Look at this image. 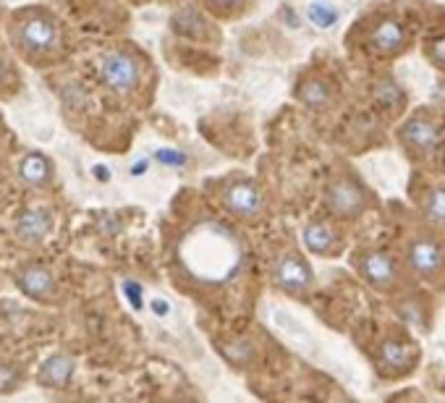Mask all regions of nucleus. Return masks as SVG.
<instances>
[{
  "label": "nucleus",
  "instance_id": "nucleus-1",
  "mask_svg": "<svg viewBox=\"0 0 445 403\" xmlns=\"http://www.w3.org/2000/svg\"><path fill=\"white\" fill-rule=\"evenodd\" d=\"M222 202L238 218H254L262 212V194L249 181H236L222 192Z\"/></svg>",
  "mask_w": 445,
  "mask_h": 403
},
{
  "label": "nucleus",
  "instance_id": "nucleus-2",
  "mask_svg": "<svg viewBox=\"0 0 445 403\" xmlns=\"http://www.w3.org/2000/svg\"><path fill=\"white\" fill-rule=\"evenodd\" d=\"M327 205L341 218H354L356 212L364 207V194L351 179H338L327 189Z\"/></svg>",
  "mask_w": 445,
  "mask_h": 403
},
{
  "label": "nucleus",
  "instance_id": "nucleus-3",
  "mask_svg": "<svg viewBox=\"0 0 445 403\" xmlns=\"http://www.w3.org/2000/svg\"><path fill=\"white\" fill-rule=\"evenodd\" d=\"M272 275H275V283L285 288V291H291V294H301L312 283V270L307 268V262H301V259L291 257V254H285V257L278 259Z\"/></svg>",
  "mask_w": 445,
  "mask_h": 403
},
{
  "label": "nucleus",
  "instance_id": "nucleus-4",
  "mask_svg": "<svg viewBox=\"0 0 445 403\" xmlns=\"http://www.w3.org/2000/svg\"><path fill=\"white\" fill-rule=\"evenodd\" d=\"M103 79L116 87V90H131L134 84L139 81V68L129 55L123 53H110L103 60Z\"/></svg>",
  "mask_w": 445,
  "mask_h": 403
},
{
  "label": "nucleus",
  "instance_id": "nucleus-5",
  "mask_svg": "<svg viewBox=\"0 0 445 403\" xmlns=\"http://www.w3.org/2000/svg\"><path fill=\"white\" fill-rule=\"evenodd\" d=\"M409 265L419 278H435L443 268V252L435 241H414L409 249Z\"/></svg>",
  "mask_w": 445,
  "mask_h": 403
},
{
  "label": "nucleus",
  "instance_id": "nucleus-6",
  "mask_svg": "<svg viewBox=\"0 0 445 403\" xmlns=\"http://www.w3.org/2000/svg\"><path fill=\"white\" fill-rule=\"evenodd\" d=\"M361 272L367 278V283L374 288H390L396 283V265L393 259L383 252H370L361 259Z\"/></svg>",
  "mask_w": 445,
  "mask_h": 403
},
{
  "label": "nucleus",
  "instance_id": "nucleus-7",
  "mask_svg": "<svg viewBox=\"0 0 445 403\" xmlns=\"http://www.w3.org/2000/svg\"><path fill=\"white\" fill-rule=\"evenodd\" d=\"M403 40H406V34H403V27H400L398 21H393V18H385V21H380L370 34V45L372 50H377V53H396L403 47Z\"/></svg>",
  "mask_w": 445,
  "mask_h": 403
},
{
  "label": "nucleus",
  "instance_id": "nucleus-8",
  "mask_svg": "<svg viewBox=\"0 0 445 403\" xmlns=\"http://www.w3.org/2000/svg\"><path fill=\"white\" fill-rule=\"evenodd\" d=\"M437 136H440L437 134V126L427 118H414L403 126V142L419 152L432 150L437 144Z\"/></svg>",
  "mask_w": 445,
  "mask_h": 403
},
{
  "label": "nucleus",
  "instance_id": "nucleus-9",
  "mask_svg": "<svg viewBox=\"0 0 445 403\" xmlns=\"http://www.w3.org/2000/svg\"><path fill=\"white\" fill-rule=\"evenodd\" d=\"M21 42L27 47H34V50H47L55 42V29H53V24L40 21V18L27 21L21 29Z\"/></svg>",
  "mask_w": 445,
  "mask_h": 403
},
{
  "label": "nucleus",
  "instance_id": "nucleus-10",
  "mask_svg": "<svg viewBox=\"0 0 445 403\" xmlns=\"http://www.w3.org/2000/svg\"><path fill=\"white\" fill-rule=\"evenodd\" d=\"M380 364L387 367V369H393V372H400V369H406L409 364H411V348L403 343H396V341H385V343L380 346Z\"/></svg>",
  "mask_w": 445,
  "mask_h": 403
},
{
  "label": "nucleus",
  "instance_id": "nucleus-11",
  "mask_svg": "<svg viewBox=\"0 0 445 403\" xmlns=\"http://www.w3.org/2000/svg\"><path fill=\"white\" fill-rule=\"evenodd\" d=\"M21 288L29 294V296H50V291H53V278H50V272H44L40 268H29L21 272Z\"/></svg>",
  "mask_w": 445,
  "mask_h": 403
},
{
  "label": "nucleus",
  "instance_id": "nucleus-12",
  "mask_svg": "<svg viewBox=\"0 0 445 403\" xmlns=\"http://www.w3.org/2000/svg\"><path fill=\"white\" fill-rule=\"evenodd\" d=\"M71 369H74V364L66 356H53L44 361L40 380H42L44 385H66L68 377H71Z\"/></svg>",
  "mask_w": 445,
  "mask_h": 403
},
{
  "label": "nucleus",
  "instance_id": "nucleus-13",
  "mask_svg": "<svg viewBox=\"0 0 445 403\" xmlns=\"http://www.w3.org/2000/svg\"><path fill=\"white\" fill-rule=\"evenodd\" d=\"M333 231L322 223H312L307 225V231H304V244H307V249L314 254H322L327 252L330 246H333Z\"/></svg>",
  "mask_w": 445,
  "mask_h": 403
},
{
  "label": "nucleus",
  "instance_id": "nucleus-14",
  "mask_svg": "<svg viewBox=\"0 0 445 403\" xmlns=\"http://www.w3.org/2000/svg\"><path fill=\"white\" fill-rule=\"evenodd\" d=\"M16 228H18L21 239H42L50 228V220L44 212H27V215H21Z\"/></svg>",
  "mask_w": 445,
  "mask_h": 403
},
{
  "label": "nucleus",
  "instance_id": "nucleus-15",
  "mask_svg": "<svg viewBox=\"0 0 445 403\" xmlns=\"http://www.w3.org/2000/svg\"><path fill=\"white\" fill-rule=\"evenodd\" d=\"M327 97H330V87H327V81H322V79H309V81H304L301 90H298V100L304 105H309V107L325 105Z\"/></svg>",
  "mask_w": 445,
  "mask_h": 403
},
{
  "label": "nucleus",
  "instance_id": "nucleus-16",
  "mask_svg": "<svg viewBox=\"0 0 445 403\" xmlns=\"http://www.w3.org/2000/svg\"><path fill=\"white\" fill-rule=\"evenodd\" d=\"M424 218H427L432 225L445 228V189L430 192L427 202H424Z\"/></svg>",
  "mask_w": 445,
  "mask_h": 403
},
{
  "label": "nucleus",
  "instance_id": "nucleus-17",
  "mask_svg": "<svg viewBox=\"0 0 445 403\" xmlns=\"http://www.w3.org/2000/svg\"><path fill=\"white\" fill-rule=\"evenodd\" d=\"M21 179L29 181V183H42L47 179V163H44L42 155H29L21 163Z\"/></svg>",
  "mask_w": 445,
  "mask_h": 403
},
{
  "label": "nucleus",
  "instance_id": "nucleus-18",
  "mask_svg": "<svg viewBox=\"0 0 445 403\" xmlns=\"http://www.w3.org/2000/svg\"><path fill=\"white\" fill-rule=\"evenodd\" d=\"M374 94H377V103L383 105V107H387V110H396L400 105V100H403V94H400V90L393 81H380Z\"/></svg>",
  "mask_w": 445,
  "mask_h": 403
},
{
  "label": "nucleus",
  "instance_id": "nucleus-19",
  "mask_svg": "<svg viewBox=\"0 0 445 403\" xmlns=\"http://www.w3.org/2000/svg\"><path fill=\"white\" fill-rule=\"evenodd\" d=\"M309 18L314 21V24H317V27L327 29V27H333V24H335L338 14H335L333 8H327V5H312V8H309Z\"/></svg>",
  "mask_w": 445,
  "mask_h": 403
},
{
  "label": "nucleus",
  "instance_id": "nucleus-20",
  "mask_svg": "<svg viewBox=\"0 0 445 403\" xmlns=\"http://www.w3.org/2000/svg\"><path fill=\"white\" fill-rule=\"evenodd\" d=\"M157 160H160V163H165V165H183V163H186V157H183L181 152H176V150H160V152H157Z\"/></svg>",
  "mask_w": 445,
  "mask_h": 403
},
{
  "label": "nucleus",
  "instance_id": "nucleus-21",
  "mask_svg": "<svg viewBox=\"0 0 445 403\" xmlns=\"http://www.w3.org/2000/svg\"><path fill=\"white\" fill-rule=\"evenodd\" d=\"M11 385H16V369L0 367V390H8Z\"/></svg>",
  "mask_w": 445,
  "mask_h": 403
},
{
  "label": "nucleus",
  "instance_id": "nucleus-22",
  "mask_svg": "<svg viewBox=\"0 0 445 403\" xmlns=\"http://www.w3.org/2000/svg\"><path fill=\"white\" fill-rule=\"evenodd\" d=\"M126 294H129V299H131V304L139 309L142 307V291H139V285L136 283H126Z\"/></svg>",
  "mask_w": 445,
  "mask_h": 403
},
{
  "label": "nucleus",
  "instance_id": "nucleus-23",
  "mask_svg": "<svg viewBox=\"0 0 445 403\" xmlns=\"http://www.w3.org/2000/svg\"><path fill=\"white\" fill-rule=\"evenodd\" d=\"M432 55H435V60H437L440 66H445V37H443V40H437V42L432 45Z\"/></svg>",
  "mask_w": 445,
  "mask_h": 403
},
{
  "label": "nucleus",
  "instance_id": "nucleus-24",
  "mask_svg": "<svg viewBox=\"0 0 445 403\" xmlns=\"http://www.w3.org/2000/svg\"><path fill=\"white\" fill-rule=\"evenodd\" d=\"M94 173H97V176H100V179H107V170H105V168H97V170H94Z\"/></svg>",
  "mask_w": 445,
  "mask_h": 403
}]
</instances>
